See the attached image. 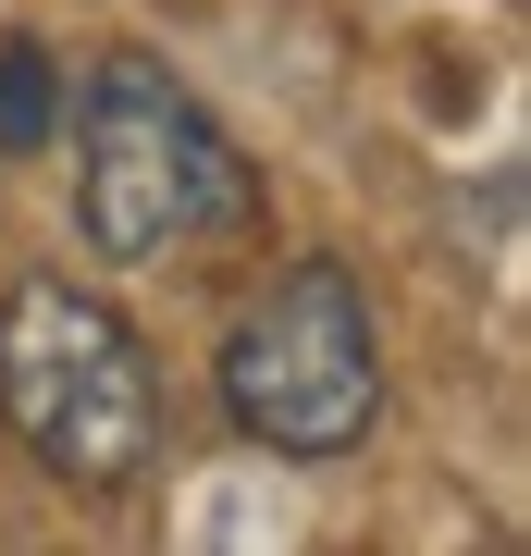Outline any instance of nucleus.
<instances>
[{"instance_id": "nucleus-1", "label": "nucleus", "mask_w": 531, "mask_h": 556, "mask_svg": "<svg viewBox=\"0 0 531 556\" xmlns=\"http://www.w3.org/2000/svg\"><path fill=\"white\" fill-rule=\"evenodd\" d=\"M0 420L25 433L50 482L124 495L161 457V371L137 346V321L112 298H87L75 273H25L0 298Z\"/></svg>"}, {"instance_id": "nucleus-3", "label": "nucleus", "mask_w": 531, "mask_h": 556, "mask_svg": "<svg viewBox=\"0 0 531 556\" xmlns=\"http://www.w3.org/2000/svg\"><path fill=\"white\" fill-rule=\"evenodd\" d=\"M223 408L273 457H346L371 433L383 346H371V298H358L346 260H285L236 309V334H223Z\"/></svg>"}, {"instance_id": "nucleus-2", "label": "nucleus", "mask_w": 531, "mask_h": 556, "mask_svg": "<svg viewBox=\"0 0 531 556\" xmlns=\"http://www.w3.org/2000/svg\"><path fill=\"white\" fill-rule=\"evenodd\" d=\"M75 199H87L99 260H161L248 211V161L149 50H112L75 112Z\"/></svg>"}, {"instance_id": "nucleus-4", "label": "nucleus", "mask_w": 531, "mask_h": 556, "mask_svg": "<svg viewBox=\"0 0 531 556\" xmlns=\"http://www.w3.org/2000/svg\"><path fill=\"white\" fill-rule=\"evenodd\" d=\"M50 100H62V87H50V50L38 38H0V149H38L50 137Z\"/></svg>"}]
</instances>
